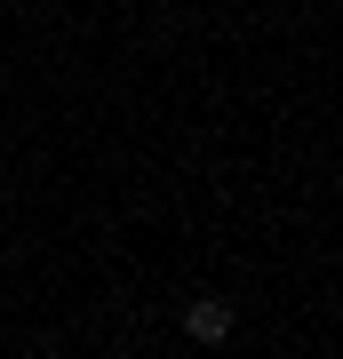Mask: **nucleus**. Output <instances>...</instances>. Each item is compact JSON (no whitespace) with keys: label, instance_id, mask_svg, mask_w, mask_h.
<instances>
[{"label":"nucleus","instance_id":"nucleus-1","mask_svg":"<svg viewBox=\"0 0 343 359\" xmlns=\"http://www.w3.org/2000/svg\"><path fill=\"white\" fill-rule=\"evenodd\" d=\"M184 327L200 335V344H224V335H231V304H224V295H200V304L184 311Z\"/></svg>","mask_w":343,"mask_h":359}]
</instances>
